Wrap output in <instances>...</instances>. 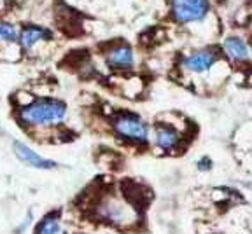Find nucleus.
<instances>
[{"label":"nucleus","instance_id":"1","mask_svg":"<svg viewBox=\"0 0 252 234\" xmlns=\"http://www.w3.org/2000/svg\"><path fill=\"white\" fill-rule=\"evenodd\" d=\"M67 105L56 98H39L20 110V121L25 126H55L63 122Z\"/></svg>","mask_w":252,"mask_h":234},{"label":"nucleus","instance_id":"2","mask_svg":"<svg viewBox=\"0 0 252 234\" xmlns=\"http://www.w3.org/2000/svg\"><path fill=\"white\" fill-rule=\"evenodd\" d=\"M168 14L182 27L200 25L212 14V0H168Z\"/></svg>","mask_w":252,"mask_h":234},{"label":"nucleus","instance_id":"3","mask_svg":"<svg viewBox=\"0 0 252 234\" xmlns=\"http://www.w3.org/2000/svg\"><path fill=\"white\" fill-rule=\"evenodd\" d=\"M114 131L119 137L126 138L130 142H137V144H146L149 140V126L146 124L144 119L130 112H121L114 117L112 121Z\"/></svg>","mask_w":252,"mask_h":234},{"label":"nucleus","instance_id":"4","mask_svg":"<svg viewBox=\"0 0 252 234\" xmlns=\"http://www.w3.org/2000/svg\"><path fill=\"white\" fill-rule=\"evenodd\" d=\"M222 51L217 47H198L182 56L181 66L189 74H205L220 61Z\"/></svg>","mask_w":252,"mask_h":234},{"label":"nucleus","instance_id":"5","mask_svg":"<svg viewBox=\"0 0 252 234\" xmlns=\"http://www.w3.org/2000/svg\"><path fill=\"white\" fill-rule=\"evenodd\" d=\"M98 215L102 219L109 220L118 226H128L135 220V210L128 203L118 198H107L98 206Z\"/></svg>","mask_w":252,"mask_h":234},{"label":"nucleus","instance_id":"6","mask_svg":"<svg viewBox=\"0 0 252 234\" xmlns=\"http://www.w3.org/2000/svg\"><path fill=\"white\" fill-rule=\"evenodd\" d=\"M105 63L114 70H130L135 65V51L128 42H114L105 49Z\"/></svg>","mask_w":252,"mask_h":234},{"label":"nucleus","instance_id":"7","mask_svg":"<svg viewBox=\"0 0 252 234\" xmlns=\"http://www.w3.org/2000/svg\"><path fill=\"white\" fill-rule=\"evenodd\" d=\"M220 51L228 59L235 63H244L252 58V47L244 35L229 33L220 42Z\"/></svg>","mask_w":252,"mask_h":234},{"label":"nucleus","instance_id":"8","mask_svg":"<svg viewBox=\"0 0 252 234\" xmlns=\"http://www.w3.org/2000/svg\"><path fill=\"white\" fill-rule=\"evenodd\" d=\"M51 39H53V31L47 27H42V25H25L23 28H20L18 46L21 47V51L30 53L39 44L49 42Z\"/></svg>","mask_w":252,"mask_h":234},{"label":"nucleus","instance_id":"9","mask_svg":"<svg viewBox=\"0 0 252 234\" xmlns=\"http://www.w3.org/2000/svg\"><path fill=\"white\" fill-rule=\"evenodd\" d=\"M12 150H14L16 157L21 161V163L28 164L32 168H42V170H49V168H55L56 164L49 159H44L42 156L35 152V150H32L28 145L21 144V142H14L12 144Z\"/></svg>","mask_w":252,"mask_h":234},{"label":"nucleus","instance_id":"10","mask_svg":"<svg viewBox=\"0 0 252 234\" xmlns=\"http://www.w3.org/2000/svg\"><path fill=\"white\" fill-rule=\"evenodd\" d=\"M179 140H181V135H179L177 129L172 128V126L159 124L156 128V144L161 148H165V150L173 148L179 144Z\"/></svg>","mask_w":252,"mask_h":234},{"label":"nucleus","instance_id":"11","mask_svg":"<svg viewBox=\"0 0 252 234\" xmlns=\"http://www.w3.org/2000/svg\"><path fill=\"white\" fill-rule=\"evenodd\" d=\"M18 37H20V28L11 21L0 20V42L14 44L18 42Z\"/></svg>","mask_w":252,"mask_h":234},{"label":"nucleus","instance_id":"12","mask_svg":"<svg viewBox=\"0 0 252 234\" xmlns=\"http://www.w3.org/2000/svg\"><path fill=\"white\" fill-rule=\"evenodd\" d=\"M60 233V220L56 215H49L39 224L35 234H58Z\"/></svg>","mask_w":252,"mask_h":234}]
</instances>
